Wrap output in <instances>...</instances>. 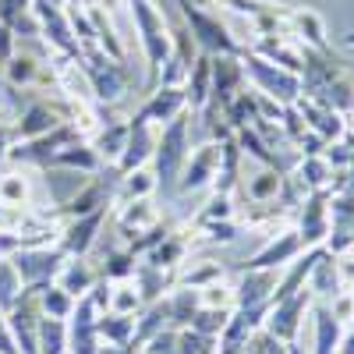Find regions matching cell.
<instances>
[{"instance_id":"6da1fadb","label":"cell","mask_w":354,"mask_h":354,"mask_svg":"<svg viewBox=\"0 0 354 354\" xmlns=\"http://www.w3.org/2000/svg\"><path fill=\"white\" fill-rule=\"evenodd\" d=\"M192 153V113H177L170 124L156 131V149H153V174H156V192L163 198L177 195V177Z\"/></svg>"},{"instance_id":"7a4b0ae2","label":"cell","mask_w":354,"mask_h":354,"mask_svg":"<svg viewBox=\"0 0 354 354\" xmlns=\"http://www.w3.org/2000/svg\"><path fill=\"white\" fill-rule=\"evenodd\" d=\"M131 8V21H135V32H138V43H142V53H145V68H149V93L156 88V78H160V68L167 64V57L174 50V36H170V25H167V15L156 0H128Z\"/></svg>"},{"instance_id":"3957f363","label":"cell","mask_w":354,"mask_h":354,"mask_svg":"<svg viewBox=\"0 0 354 354\" xmlns=\"http://www.w3.org/2000/svg\"><path fill=\"white\" fill-rule=\"evenodd\" d=\"M174 4H177V11H181V21H185V28L192 32V39L202 53L216 57V53H241L245 50L238 39H234L227 21H220V15L202 8L198 0H174Z\"/></svg>"},{"instance_id":"277c9868","label":"cell","mask_w":354,"mask_h":354,"mask_svg":"<svg viewBox=\"0 0 354 354\" xmlns=\"http://www.w3.org/2000/svg\"><path fill=\"white\" fill-rule=\"evenodd\" d=\"M241 68H245V82L252 85V93L270 96L280 106H294V103H298V96H301V75L262 61V57L252 53V50H241Z\"/></svg>"},{"instance_id":"5b68a950","label":"cell","mask_w":354,"mask_h":354,"mask_svg":"<svg viewBox=\"0 0 354 354\" xmlns=\"http://www.w3.org/2000/svg\"><path fill=\"white\" fill-rule=\"evenodd\" d=\"M15 273L21 280V290H43L57 280L61 266L68 262V255L57 248V245H28V248H18L11 259Z\"/></svg>"},{"instance_id":"8992f818","label":"cell","mask_w":354,"mask_h":354,"mask_svg":"<svg viewBox=\"0 0 354 354\" xmlns=\"http://www.w3.org/2000/svg\"><path fill=\"white\" fill-rule=\"evenodd\" d=\"M82 135L75 131V124L71 121H64L61 128H53V131H46V135H39V138H28V142H15L11 149H8V160L15 163V167H39V170H46L50 167V160L64 149V145H71V142H78ZM85 142V138H82Z\"/></svg>"},{"instance_id":"52a82bcc","label":"cell","mask_w":354,"mask_h":354,"mask_svg":"<svg viewBox=\"0 0 354 354\" xmlns=\"http://www.w3.org/2000/svg\"><path fill=\"white\" fill-rule=\"evenodd\" d=\"M4 319H8V330H11L18 354H39V319H43L39 290H21Z\"/></svg>"},{"instance_id":"ba28073f","label":"cell","mask_w":354,"mask_h":354,"mask_svg":"<svg viewBox=\"0 0 354 354\" xmlns=\"http://www.w3.org/2000/svg\"><path fill=\"white\" fill-rule=\"evenodd\" d=\"M312 305H315L312 290H308V287H301L298 294H290V298H283V301H273V305H270V315H266L262 330H266V333H273V337H277V340H283V344L298 340V333H301V319L312 312Z\"/></svg>"},{"instance_id":"9c48e42d","label":"cell","mask_w":354,"mask_h":354,"mask_svg":"<svg viewBox=\"0 0 354 354\" xmlns=\"http://www.w3.org/2000/svg\"><path fill=\"white\" fill-rule=\"evenodd\" d=\"M216 170H220V142L195 145L181 167V177H177V195H195V192L213 188Z\"/></svg>"},{"instance_id":"30bf717a","label":"cell","mask_w":354,"mask_h":354,"mask_svg":"<svg viewBox=\"0 0 354 354\" xmlns=\"http://www.w3.org/2000/svg\"><path fill=\"white\" fill-rule=\"evenodd\" d=\"M110 216V205L106 209H96L88 216H75V220H64L61 223V234H57V248H61L68 259H82L96 248L100 241V230H103V220Z\"/></svg>"},{"instance_id":"8fae6325","label":"cell","mask_w":354,"mask_h":354,"mask_svg":"<svg viewBox=\"0 0 354 354\" xmlns=\"http://www.w3.org/2000/svg\"><path fill=\"white\" fill-rule=\"evenodd\" d=\"M298 234L305 248H322L330 238V188L305 192L298 209Z\"/></svg>"},{"instance_id":"7c38bea8","label":"cell","mask_w":354,"mask_h":354,"mask_svg":"<svg viewBox=\"0 0 354 354\" xmlns=\"http://www.w3.org/2000/svg\"><path fill=\"white\" fill-rule=\"evenodd\" d=\"M68 121V113H64V103L57 106V103H46V100H36V103H28L21 113H18V121L11 124V138L15 142H28V138H39L53 128H61Z\"/></svg>"},{"instance_id":"4fadbf2b","label":"cell","mask_w":354,"mask_h":354,"mask_svg":"<svg viewBox=\"0 0 354 354\" xmlns=\"http://www.w3.org/2000/svg\"><path fill=\"white\" fill-rule=\"evenodd\" d=\"M96 319H100V312L88 294L75 301V312L68 315V354H100Z\"/></svg>"},{"instance_id":"5bb4252c","label":"cell","mask_w":354,"mask_h":354,"mask_svg":"<svg viewBox=\"0 0 354 354\" xmlns=\"http://www.w3.org/2000/svg\"><path fill=\"white\" fill-rule=\"evenodd\" d=\"M185 88H174V85H156L145 103L131 113V121H142V124H153V128H163L170 124L177 113H185Z\"/></svg>"},{"instance_id":"9a60e30c","label":"cell","mask_w":354,"mask_h":354,"mask_svg":"<svg viewBox=\"0 0 354 354\" xmlns=\"http://www.w3.org/2000/svg\"><path fill=\"white\" fill-rule=\"evenodd\" d=\"M117 181V177H113ZM113 181H106V174L96 177L93 174V181H85L75 188L71 198H64V205L57 209V216H64V220H75V216H88V213H96V209H106L110 198H113ZM113 209V205H110Z\"/></svg>"},{"instance_id":"2e32d148","label":"cell","mask_w":354,"mask_h":354,"mask_svg":"<svg viewBox=\"0 0 354 354\" xmlns=\"http://www.w3.org/2000/svg\"><path fill=\"white\" fill-rule=\"evenodd\" d=\"M301 252H305L301 234L298 230H280V234H273V238L245 262V270H283V266L294 262Z\"/></svg>"},{"instance_id":"e0dca14e","label":"cell","mask_w":354,"mask_h":354,"mask_svg":"<svg viewBox=\"0 0 354 354\" xmlns=\"http://www.w3.org/2000/svg\"><path fill=\"white\" fill-rule=\"evenodd\" d=\"M238 93H245V68H241V53H216L213 57V106H227Z\"/></svg>"},{"instance_id":"ac0fdd59","label":"cell","mask_w":354,"mask_h":354,"mask_svg":"<svg viewBox=\"0 0 354 354\" xmlns=\"http://www.w3.org/2000/svg\"><path fill=\"white\" fill-rule=\"evenodd\" d=\"M156 131H160V128L142 124V121H131V117H128V145H124L121 160H117V167H113V174H117V177L128 174V170H138V167H145V163L153 160V149H156Z\"/></svg>"},{"instance_id":"d6986e66","label":"cell","mask_w":354,"mask_h":354,"mask_svg":"<svg viewBox=\"0 0 354 354\" xmlns=\"http://www.w3.org/2000/svg\"><path fill=\"white\" fill-rule=\"evenodd\" d=\"M294 110L301 113V121H305V128L308 131H315L322 142H337L340 135H344V128H347V121L333 110V106H326V103H319V100H312V96H298V103H294Z\"/></svg>"},{"instance_id":"ffe728a7","label":"cell","mask_w":354,"mask_h":354,"mask_svg":"<svg viewBox=\"0 0 354 354\" xmlns=\"http://www.w3.org/2000/svg\"><path fill=\"white\" fill-rule=\"evenodd\" d=\"M163 216L156 209V202L153 198H138V202H128L117 209V238H121V245L128 248L135 238H142L149 227H156Z\"/></svg>"},{"instance_id":"44dd1931","label":"cell","mask_w":354,"mask_h":354,"mask_svg":"<svg viewBox=\"0 0 354 354\" xmlns=\"http://www.w3.org/2000/svg\"><path fill=\"white\" fill-rule=\"evenodd\" d=\"M280 270H241L238 283H234V308H252V305H266L273 301Z\"/></svg>"},{"instance_id":"7402d4cb","label":"cell","mask_w":354,"mask_h":354,"mask_svg":"<svg viewBox=\"0 0 354 354\" xmlns=\"http://www.w3.org/2000/svg\"><path fill=\"white\" fill-rule=\"evenodd\" d=\"M153 195H156V174H153L149 163H145V167H138V170H128V174L117 177L110 205H113V209H121V205H128V202L153 198Z\"/></svg>"},{"instance_id":"603a6c76","label":"cell","mask_w":354,"mask_h":354,"mask_svg":"<svg viewBox=\"0 0 354 354\" xmlns=\"http://www.w3.org/2000/svg\"><path fill=\"white\" fill-rule=\"evenodd\" d=\"M213 96V57L209 53H198L195 64L185 78V106L188 113H198Z\"/></svg>"},{"instance_id":"cb8c5ba5","label":"cell","mask_w":354,"mask_h":354,"mask_svg":"<svg viewBox=\"0 0 354 354\" xmlns=\"http://www.w3.org/2000/svg\"><path fill=\"white\" fill-rule=\"evenodd\" d=\"M131 283H135V290H138L142 305H149V301L167 298V294L177 287V270H156V266H149V262H138Z\"/></svg>"},{"instance_id":"d4e9b609","label":"cell","mask_w":354,"mask_h":354,"mask_svg":"<svg viewBox=\"0 0 354 354\" xmlns=\"http://www.w3.org/2000/svg\"><path fill=\"white\" fill-rule=\"evenodd\" d=\"M290 36H294V43H301L305 50L330 53L326 28H322V18L312 8H290Z\"/></svg>"},{"instance_id":"484cf974","label":"cell","mask_w":354,"mask_h":354,"mask_svg":"<svg viewBox=\"0 0 354 354\" xmlns=\"http://www.w3.org/2000/svg\"><path fill=\"white\" fill-rule=\"evenodd\" d=\"M308 290H312V298L319 301V305H330L337 294L344 290L340 287V273H337V259L322 248V255L315 259V266H312V273H308V283H305Z\"/></svg>"},{"instance_id":"4316f807","label":"cell","mask_w":354,"mask_h":354,"mask_svg":"<svg viewBox=\"0 0 354 354\" xmlns=\"http://www.w3.org/2000/svg\"><path fill=\"white\" fill-rule=\"evenodd\" d=\"M96 280H100V270H96V266L82 255V259H68V262L61 266V273H57V280H53V283L61 287V290H68L71 298L78 301V298H85V294L93 290V283H96Z\"/></svg>"},{"instance_id":"83f0119b","label":"cell","mask_w":354,"mask_h":354,"mask_svg":"<svg viewBox=\"0 0 354 354\" xmlns=\"http://www.w3.org/2000/svg\"><path fill=\"white\" fill-rule=\"evenodd\" d=\"M283 181H287V174H280L273 167H262V170L241 177V188H245V195H248L252 205H270V202H280Z\"/></svg>"},{"instance_id":"f1b7e54d","label":"cell","mask_w":354,"mask_h":354,"mask_svg":"<svg viewBox=\"0 0 354 354\" xmlns=\"http://www.w3.org/2000/svg\"><path fill=\"white\" fill-rule=\"evenodd\" d=\"M88 145L96 149V156L103 160V170L106 167H117V160H121V153H124V145H128V121H110L88 138Z\"/></svg>"},{"instance_id":"f546056e","label":"cell","mask_w":354,"mask_h":354,"mask_svg":"<svg viewBox=\"0 0 354 354\" xmlns=\"http://www.w3.org/2000/svg\"><path fill=\"white\" fill-rule=\"evenodd\" d=\"M4 71V78H8V85L11 88H25V85H39V82H46L50 78V68L39 61V57H32V53H25V50H15V57L0 68ZM53 82V78H50Z\"/></svg>"},{"instance_id":"4dcf8cb0","label":"cell","mask_w":354,"mask_h":354,"mask_svg":"<svg viewBox=\"0 0 354 354\" xmlns=\"http://www.w3.org/2000/svg\"><path fill=\"white\" fill-rule=\"evenodd\" d=\"M46 170H78V174H103V160L96 156V149L88 142H71V145H64L61 153H57L53 160H50V167Z\"/></svg>"},{"instance_id":"1f68e13d","label":"cell","mask_w":354,"mask_h":354,"mask_svg":"<svg viewBox=\"0 0 354 354\" xmlns=\"http://www.w3.org/2000/svg\"><path fill=\"white\" fill-rule=\"evenodd\" d=\"M28 202H32V181H28V174L21 167L0 174V209L21 213Z\"/></svg>"},{"instance_id":"d6a6232c","label":"cell","mask_w":354,"mask_h":354,"mask_svg":"<svg viewBox=\"0 0 354 354\" xmlns=\"http://www.w3.org/2000/svg\"><path fill=\"white\" fill-rule=\"evenodd\" d=\"M188 245H192V238H185L181 230H170L167 238L145 255L142 262H149V266H156V270H181L185 266V255H188Z\"/></svg>"},{"instance_id":"836d02e7","label":"cell","mask_w":354,"mask_h":354,"mask_svg":"<svg viewBox=\"0 0 354 354\" xmlns=\"http://www.w3.org/2000/svg\"><path fill=\"white\" fill-rule=\"evenodd\" d=\"M290 177H294V181H298L305 192H319V188H333L337 170L330 167V160L322 156V153H315V156H301L298 170H294Z\"/></svg>"},{"instance_id":"e575fe53","label":"cell","mask_w":354,"mask_h":354,"mask_svg":"<svg viewBox=\"0 0 354 354\" xmlns=\"http://www.w3.org/2000/svg\"><path fill=\"white\" fill-rule=\"evenodd\" d=\"M0 25H8L15 36H39L32 0H0Z\"/></svg>"},{"instance_id":"d590c367","label":"cell","mask_w":354,"mask_h":354,"mask_svg":"<svg viewBox=\"0 0 354 354\" xmlns=\"http://www.w3.org/2000/svg\"><path fill=\"white\" fill-rule=\"evenodd\" d=\"M96 330H100V344L110 347H128L135 337V315H117V312H103L96 319Z\"/></svg>"},{"instance_id":"8d00e7d4","label":"cell","mask_w":354,"mask_h":354,"mask_svg":"<svg viewBox=\"0 0 354 354\" xmlns=\"http://www.w3.org/2000/svg\"><path fill=\"white\" fill-rule=\"evenodd\" d=\"M167 301H170V326L174 330H185L192 315L202 308V298H198V290L195 287H185V283H177L170 294H167Z\"/></svg>"},{"instance_id":"74e56055","label":"cell","mask_w":354,"mask_h":354,"mask_svg":"<svg viewBox=\"0 0 354 354\" xmlns=\"http://www.w3.org/2000/svg\"><path fill=\"white\" fill-rule=\"evenodd\" d=\"M220 113H223V124H227L230 131L252 128V124L259 121V103H255V93H248V88H245V93H238V96H234Z\"/></svg>"},{"instance_id":"f35d334b","label":"cell","mask_w":354,"mask_h":354,"mask_svg":"<svg viewBox=\"0 0 354 354\" xmlns=\"http://www.w3.org/2000/svg\"><path fill=\"white\" fill-rule=\"evenodd\" d=\"M216 280H227V266L223 262H213V259H202L198 266H192V270H177V283H185V287H209Z\"/></svg>"},{"instance_id":"ab89813d","label":"cell","mask_w":354,"mask_h":354,"mask_svg":"<svg viewBox=\"0 0 354 354\" xmlns=\"http://www.w3.org/2000/svg\"><path fill=\"white\" fill-rule=\"evenodd\" d=\"M135 266H138V259H135L124 245H117V248L106 252V262L100 266V277L121 283V280H131V277H135Z\"/></svg>"},{"instance_id":"60d3db41","label":"cell","mask_w":354,"mask_h":354,"mask_svg":"<svg viewBox=\"0 0 354 354\" xmlns=\"http://www.w3.org/2000/svg\"><path fill=\"white\" fill-rule=\"evenodd\" d=\"M39 354H68V322L64 319H39Z\"/></svg>"},{"instance_id":"b9f144b4","label":"cell","mask_w":354,"mask_h":354,"mask_svg":"<svg viewBox=\"0 0 354 354\" xmlns=\"http://www.w3.org/2000/svg\"><path fill=\"white\" fill-rule=\"evenodd\" d=\"M39 312L46 319H64L68 322V315L75 312V298H71L68 290H61L57 283H50V287L39 290Z\"/></svg>"},{"instance_id":"7bdbcfd3","label":"cell","mask_w":354,"mask_h":354,"mask_svg":"<svg viewBox=\"0 0 354 354\" xmlns=\"http://www.w3.org/2000/svg\"><path fill=\"white\" fill-rule=\"evenodd\" d=\"M227 319H230V308H198L188 322V330L202 333V337H220L223 326H227Z\"/></svg>"},{"instance_id":"ee69618b","label":"cell","mask_w":354,"mask_h":354,"mask_svg":"<svg viewBox=\"0 0 354 354\" xmlns=\"http://www.w3.org/2000/svg\"><path fill=\"white\" fill-rule=\"evenodd\" d=\"M110 312H117V315H138L142 312V298H138V290H135L131 280L113 283V290H110Z\"/></svg>"},{"instance_id":"f6af8a7d","label":"cell","mask_w":354,"mask_h":354,"mask_svg":"<svg viewBox=\"0 0 354 354\" xmlns=\"http://www.w3.org/2000/svg\"><path fill=\"white\" fill-rule=\"evenodd\" d=\"M18 294H21V280L15 273V266L4 259L0 262V315L11 312V305L18 301Z\"/></svg>"},{"instance_id":"bcb514c9","label":"cell","mask_w":354,"mask_h":354,"mask_svg":"<svg viewBox=\"0 0 354 354\" xmlns=\"http://www.w3.org/2000/svg\"><path fill=\"white\" fill-rule=\"evenodd\" d=\"M174 354H216V337H202L195 330H177V347Z\"/></svg>"},{"instance_id":"7dc6e473","label":"cell","mask_w":354,"mask_h":354,"mask_svg":"<svg viewBox=\"0 0 354 354\" xmlns=\"http://www.w3.org/2000/svg\"><path fill=\"white\" fill-rule=\"evenodd\" d=\"M216 220H238L234 216V202L230 195H209V202L202 205V209L195 213V223H216Z\"/></svg>"},{"instance_id":"c3c4849f","label":"cell","mask_w":354,"mask_h":354,"mask_svg":"<svg viewBox=\"0 0 354 354\" xmlns=\"http://www.w3.org/2000/svg\"><path fill=\"white\" fill-rule=\"evenodd\" d=\"M198 298H202V308H230L234 312V283H227V280H216V283H209V287H202L198 290Z\"/></svg>"},{"instance_id":"681fc988","label":"cell","mask_w":354,"mask_h":354,"mask_svg":"<svg viewBox=\"0 0 354 354\" xmlns=\"http://www.w3.org/2000/svg\"><path fill=\"white\" fill-rule=\"evenodd\" d=\"M202 234H205V241H213V245H227L238 238V230H241V220H216V223H195Z\"/></svg>"},{"instance_id":"f907efd6","label":"cell","mask_w":354,"mask_h":354,"mask_svg":"<svg viewBox=\"0 0 354 354\" xmlns=\"http://www.w3.org/2000/svg\"><path fill=\"white\" fill-rule=\"evenodd\" d=\"M283 351H287V344L277 340L273 333H266V330H255L245 344V354H283Z\"/></svg>"},{"instance_id":"816d5d0a","label":"cell","mask_w":354,"mask_h":354,"mask_svg":"<svg viewBox=\"0 0 354 354\" xmlns=\"http://www.w3.org/2000/svg\"><path fill=\"white\" fill-rule=\"evenodd\" d=\"M174 347H177V330L167 326V330H160L156 337H149L142 344V354H174Z\"/></svg>"},{"instance_id":"f5cc1de1","label":"cell","mask_w":354,"mask_h":354,"mask_svg":"<svg viewBox=\"0 0 354 354\" xmlns=\"http://www.w3.org/2000/svg\"><path fill=\"white\" fill-rule=\"evenodd\" d=\"M15 50H18V36L11 32L8 25H0V68H4L11 57H15Z\"/></svg>"},{"instance_id":"db71d44e","label":"cell","mask_w":354,"mask_h":354,"mask_svg":"<svg viewBox=\"0 0 354 354\" xmlns=\"http://www.w3.org/2000/svg\"><path fill=\"white\" fill-rule=\"evenodd\" d=\"M337 354H354V319L344 326V337H340V347H337Z\"/></svg>"},{"instance_id":"11a10c76","label":"cell","mask_w":354,"mask_h":354,"mask_svg":"<svg viewBox=\"0 0 354 354\" xmlns=\"http://www.w3.org/2000/svg\"><path fill=\"white\" fill-rule=\"evenodd\" d=\"M100 354H138L131 344L128 347H110V344H100Z\"/></svg>"},{"instance_id":"9f6ffc18","label":"cell","mask_w":354,"mask_h":354,"mask_svg":"<svg viewBox=\"0 0 354 354\" xmlns=\"http://www.w3.org/2000/svg\"><path fill=\"white\" fill-rule=\"evenodd\" d=\"M283 354H305V347H301V340H290Z\"/></svg>"},{"instance_id":"6f0895ef","label":"cell","mask_w":354,"mask_h":354,"mask_svg":"<svg viewBox=\"0 0 354 354\" xmlns=\"http://www.w3.org/2000/svg\"><path fill=\"white\" fill-rule=\"evenodd\" d=\"M344 43H347V46L354 50V32H347V36H344Z\"/></svg>"},{"instance_id":"680465c9","label":"cell","mask_w":354,"mask_h":354,"mask_svg":"<svg viewBox=\"0 0 354 354\" xmlns=\"http://www.w3.org/2000/svg\"><path fill=\"white\" fill-rule=\"evenodd\" d=\"M0 117H4V113H0ZM0 124H4V121H0Z\"/></svg>"},{"instance_id":"91938a15","label":"cell","mask_w":354,"mask_h":354,"mask_svg":"<svg viewBox=\"0 0 354 354\" xmlns=\"http://www.w3.org/2000/svg\"><path fill=\"white\" fill-rule=\"evenodd\" d=\"M138 354H142V351H138Z\"/></svg>"}]
</instances>
